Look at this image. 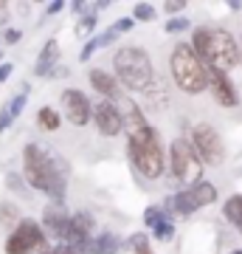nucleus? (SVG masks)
Returning a JSON list of instances; mask_svg holds the SVG:
<instances>
[{"label":"nucleus","instance_id":"1","mask_svg":"<svg viewBox=\"0 0 242 254\" xmlns=\"http://www.w3.org/2000/svg\"><path fill=\"white\" fill-rule=\"evenodd\" d=\"M23 178L31 190L45 192L54 200V206H62L68 195V167L62 158L51 155L40 144H26L23 150Z\"/></svg>","mask_w":242,"mask_h":254},{"label":"nucleus","instance_id":"2","mask_svg":"<svg viewBox=\"0 0 242 254\" xmlns=\"http://www.w3.org/2000/svg\"><path fill=\"white\" fill-rule=\"evenodd\" d=\"M192 51L206 63L211 71L228 73L231 68L240 65V46L234 40L231 31L214 26H200L192 31Z\"/></svg>","mask_w":242,"mask_h":254},{"label":"nucleus","instance_id":"3","mask_svg":"<svg viewBox=\"0 0 242 254\" xmlns=\"http://www.w3.org/2000/svg\"><path fill=\"white\" fill-rule=\"evenodd\" d=\"M113 76H116L124 88L135 93H144L149 91V85L155 82V68H152V60L149 54L138 46H121L113 54Z\"/></svg>","mask_w":242,"mask_h":254},{"label":"nucleus","instance_id":"4","mask_svg":"<svg viewBox=\"0 0 242 254\" xmlns=\"http://www.w3.org/2000/svg\"><path fill=\"white\" fill-rule=\"evenodd\" d=\"M169 71L172 79L178 85V91L189 93V96H197V93L208 91V68L200 60L189 43H178L169 54Z\"/></svg>","mask_w":242,"mask_h":254},{"label":"nucleus","instance_id":"5","mask_svg":"<svg viewBox=\"0 0 242 254\" xmlns=\"http://www.w3.org/2000/svg\"><path fill=\"white\" fill-rule=\"evenodd\" d=\"M166 158H169L172 178L178 184H183V190H189V187H194L197 181H203V161L192 150L189 138H175L169 144V155Z\"/></svg>","mask_w":242,"mask_h":254},{"label":"nucleus","instance_id":"6","mask_svg":"<svg viewBox=\"0 0 242 254\" xmlns=\"http://www.w3.org/2000/svg\"><path fill=\"white\" fill-rule=\"evenodd\" d=\"M189 144L197 153V158L203 161V167H220L225 161V144L220 133H217L214 125L208 122H200V125L192 127V136H189Z\"/></svg>","mask_w":242,"mask_h":254},{"label":"nucleus","instance_id":"7","mask_svg":"<svg viewBox=\"0 0 242 254\" xmlns=\"http://www.w3.org/2000/svg\"><path fill=\"white\" fill-rule=\"evenodd\" d=\"M45 246L43 226L31 218H23L6 237V254H34Z\"/></svg>","mask_w":242,"mask_h":254},{"label":"nucleus","instance_id":"8","mask_svg":"<svg viewBox=\"0 0 242 254\" xmlns=\"http://www.w3.org/2000/svg\"><path fill=\"white\" fill-rule=\"evenodd\" d=\"M127 153H130V161L144 178H161L163 175V167H166V155H163L161 144H158V138L149 141V144L144 147H130L127 144Z\"/></svg>","mask_w":242,"mask_h":254},{"label":"nucleus","instance_id":"9","mask_svg":"<svg viewBox=\"0 0 242 254\" xmlns=\"http://www.w3.org/2000/svg\"><path fill=\"white\" fill-rule=\"evenodd\" d=\"M124 133H127V144L130 147H144L158 138V133H155L152 125L144 116V110L135 108V105L124 113Z\"/></svg>","mask_w":242,"mask_h":254},{"label":"nucleus","instance_id":"10","mask_svg":"<svg viewBox=\"0 0 242 254\" xmlns=\"http://www.w3.org/2000/svg\"><path fill=\"white\" fill-rule=\"evenodd\" d=\"M59 102H62L65 119H68L73 127H85L90 119H93V105H90V99L82 91H76V88L62 91V99Z\"/></svg>","mask_w":242,"mask_h":254},{"label":"nucleus","instance_id":"11","mask_svg":"<svg viewBox=\"0 0 242 254\" xmlns=\"http://www.w3.org/2000/svg\"><path fill=\"white\" fill-rule=\"evenodd\" d=\"M93 122H96V127H99L101 136H118L121 130H124V116H121V110L116 108V102L110 99H101L96 108H93Z\"/></svg>","mask_w":242,"mask_h":254},{"label":"nucleus","instance_id":"12","mask_svg":"<svg viewBox=\"0 0 242 254\" xmlns=\"http://www.w3.org/2000/svg\"><path fill=\"white\" fill-rule=\"evenodd\" d=\"M208 91L217 99V105H223V108H237L240 105V93L234 88V82L228 79V73L223 71H211L208 68Z\"/></svg>","mask_w":242,"mask_h":254},{"label":"nucleus","instance_id":"13","mask_svg":"<svg viewBox=\"0 0 242 254\" xmlns=\"http://www.w3.org/2000/svg\"><path fill=\"white\" fill-rule=\"evenodd\" d=\"M144 226L155 232V240H172L175 235V223H172V215L163 206H146L144 209Z\"/></svg>","mask_w":242,"mask_h":254},{"label":"nucleus","instance_id":"14","mask_svg":"<svg viewBox=\"0 0 242 254\" xmlns=\"http://www.w3.org/2000/svg\"><path fill=\"white\" fill-rule=\"evenodd\" d=\"M43 232L45 235H51L54 240H59V243H65V237H68V226H71V215L65 212L62 206H45L43 212Z\"/></svg>","mask_w":242,"mask_h":254},{"label":"nucleus","instance_id":"15","mask_svg":"<svg viewBox=\"0 0 242 254\" xmlns=\"http://www.w3.org/2000/svg\"><path fill=\"white\" fill-rule=\"evenodd\" d=\"M90 232H93V218H90L88 212H76V215H71V226H68L65 246H71L73 252L79 254V249L90 240Z\"/></svg>","mask_w":242,"mask_h":254},{"label":"nucleus","instance_id":"16","mask_svg":"<svg viewBox=\"0 0 242 254\" xmlns=\"http://www.w3.org/2000/svg\"><path fill=\"white\" fill-rule=\"evenodd\" d=\"M59 43L56 40H48L43 46V51H40V57H37V65H34V73L37 76H51V73L56 71V65H59Z\"/></svg>","mask_w":242,"mask_h":254},{"label":"nucleus","instance_id":"17","mask_svg":"<svg viewBox=\"0 0 242 254\" xmlns=\"http://www.w3.org/2000/svg\"><path fill=\"white\" fill-rule=\"evenodd\" d=\"M88 79H90V88L96 93H101L104 99H116L118 96V79L113 76L110 71H101V68H93V71L88 73Z\"/></svg>","mask_w":242,"mask_h":254},{"label":"nucleus","instance_id":"18","mask_svg":"<svg viewBox=\"0 0 242 254\" xmlns=\"http://www.w3.org/2000/svg\"><path fill=\"white\" fill-rule=\"evenodd\" d=\"M26 102H28V85H23V91H20L11 102H6L3 110H0V133H6V130L17 122V116L23 113V108H26Z\"/></svg>","mask_w":242,"mask_h":254},{"label":"nucleus","instance_id":"19","mask_svg":"<svg viewBox=\"0 0 242 254\" xmlns=\"http://www.w3.org/2000/svg\"><path fill=\"white\" fill-rule=\"evenodd\" d=\"M118 252H121V240L116 235H110V232L90 237L88 243L79 249V254H118Z\"/></svg>","mask_w":242,"mask_h":254},{"label":"nucleus","instance_id":"20","mask_svg":"<svg viewBox=\"0 0 242 254\" xmlns=\"http://www.w3.org/2000/svg\"><path fill=\"white\" fill-rule=\"evenodd\" d=\"M166 212H175V215H192V212H197V203H194V198H192V192L189 190H180L178 195H172L169 198V206H166Z\"/></svg>","mask_w":242,"mask_h":254},{"label":"nucleus","instance_id":"21","mask_svg":"<svg viewBox=\"0 0 242 254\" xmlns=\"http://www.w3.org/2000/svg\"><path fill=\"white\" fill-rule=\"evenodd\" d=\"M189 192H192V198H194V203L200 206H211L217 200V187L211 181H197L194 187H189Z\"/></svg>","mask_w":242,"mask_h":254},{"label":"nucleus","instance_id":"22","mask_svg":"<svg viewBox=\"0 0 242 254\" xmlns=\"http://www.w3.org/2000/svg\"><path fill=\"white\" fill-rule=\"evenodd\" d=\"M223 215L228 223H234V226L242 232V195H231V198L223 203Z\"/></svg>","mask_w":242,"mask_h":254},{"label":"nucleus","instance_id":"23","mask_svg":"<svg viewBox=\"0 0 242 254\" xmlns=\"http://www.w3.org/2000/svg\"><path fill=\"white\" fill-rule=\"evenodd\" d=\"M37 125L43 127V130H48V133H54V130H59V125H62V116H59V110L45 105V108L37 110Z\"/></svg>","mask_w":242,"mask_h":254},{"label":"nucleus","instance_id":"24","mask_svg":"<svg viewBox=\"0 0 242 254\" xmlns=\"http://www.w3.org/2000/svg\"><path fill=\"white\" fill-rule=\"evenodd\" d=\"M20 209L14 206V203H0V223L3 226H17L20 223Z\"/></svg>","mask_w":242,"mask_h":254},{"label":"nucleus","instance_id":"25","mask_svg":"<svg viewBox=\"0 0 242 254\" xmlns=\"http://www.w3.org/2000/svg\"><path fill=\"white\" fill-rule=\"evenodd\" d=\"M130 246H133V254H155L152 246H149V235L146 232H135L130 237Z\"/></svg>","mask_w":242,"mask_h":254},{"label":"nucleus","instance_id":"26","mask_svg":"<svg viewBox=\"0 0 242 254\" xmlns=\"http://www.w3.org/2000/svg\"><path fill=\"white\" fill-rule=\"evenodd\" d=\"M133 20L135 23H152L155 20V6H149V3H135L133 6Z\"/></svg>","mask_w":242,"mask_h":254},{"label":"nucleus","instance_id":"27","mask_svg":"<svg viewBox=\"0 0 242 254\" xmlns=\"http://www.w3.org/2000/svg\"><path fill=\"white\" fill-rule=\"evenodd\" d=\"M93 28H96V14H85V17H79V23H76V34L85 37V34H90Z\"/></svg>","mask_w":242,"mask_h":254},{"label":"nucleus","instance_id":"28","mask_svg":"<svg viewBox=\"0 0 242 254\" xmlns=\"http://www.w3.org/2000/svg\"><path fill=\"white\" fill-rule=\"evenodd\" d=\"M37 254H76L71 249V246H65V243H56V246H45V249H40Z\"/></svg>","mask_w":242,"mask_h":254},{"label":"nucleus","instance_id":"29","mask_svg":"<svg viewBox=\"0 0 242 254\" xmlns=\"http://www.w3.org/2000/svg\"><path fill=\"white\" fill-rule=\"evenodd\" d=\"M133 23H135L133 17H121V20H116V23H113V31H116V34L121 37V34H127V31L133 28Z\"/></svg>","mask_w":242,"mask_h":254},{"label":"nucleus","instance_id":"30","mask_svg":"<svg viewBox=\"0 0 242 254\" xmlns=\"http://www.w3.org/2000/svg\"><path fill=\"white\" fill-rule=\"evenodd\" d=\"M186 28H189V20L186 17H175V20L166 23V31H169V34H175V31H186Z\"/></svg>","mask_w":242,"mask_h":254},{"label":"nucleus","instance_id":"31","mask_svg":"<svg viewBox=\"0 0 242 254\" xmlns=\"http://www.w3.org/2000/svg\"><path fill=\"white\" fill-rule=\"evenodd\" d=\"M96 48H99V46H96V40H88V43L82 46V51H79V60H82V63H88L90 57H93V51H96Z\"/></svg>","mask_w":242,"mask_h":254},{"label":"nucleus","instance_id":"32","mask_svg":"<svg viewBox=\"0 0 242 254\" xmlns=\"http://www.w3.org/2000/svg\"><path fill=\"white\" fill-rule=\"evenodd\" d=\"M20 37H23V31H20V28H6V31H3V43L14 46V43H20Z\"/></svg>","mask_w":242,"mask_h":254},{"label":"nucleus","instance_id":"33","mask_svg":"<svg viewBox=\"0 0 242 254\" xmlns=\"http://www.w3.org/2000/svg\"><path fill=\"white\" fill-rule=\"evenodd\" d=\"M183 9H186L183 0H178V3H175V0H172V3H163V11H166V14H180Z\"/></svg>","mask_w":242,"mask_h":254},{"label":"nucleus","instance_id":"34","mask_svg":"<svg viewBox=\"0 0 242 254\" xmlns=\"http://www.w3.org/2000/svg\"><path fill=\"white\" fill-rule=\"evenodd\" d=\"M11 71H14V65H11V63H0V82H6V79H9Z\"/></svg>","mask_w":242,"mask_h":254},{"label":"nucleus","instance_id":"35","mask_svg":"<svg viewBox=\"0 0 242 254\" xmlns=\"http://www.w3.org/2000/svg\"><path fill=\"white\" fill-rule=\"evenodd\" d=\"M62 9H65V3L56 0V3H48V6H45V14H56V11H62Z\"/></svg>","mask_w":242,"mask_h":254},{"label":"nucleus","instance_id":"36","mask_svg":"<svg viewBox=\"0 0 242 254\" xmlns=\"http://www.w3.org/2000/svg\"><path fill=\"white\" fill-rule=\"evenodd\" d=\"M9 9V3H3V0H0V11H6Z\"/></svg>","mask_w":242,"mask_h":254},{"label":"nucleus","instance_id":"37","mask_svg":"<svg viewBox=\"0 0 242 254\" xmlns=\"http://www.w3.org/2000/svg\"><path fill=\"white\" fill-rule=\"evenodd\" d=\"M231 254H242V249H237V252H231Z\"/></svg>","mask_w":242,"mask_h":254}]
</instances>
